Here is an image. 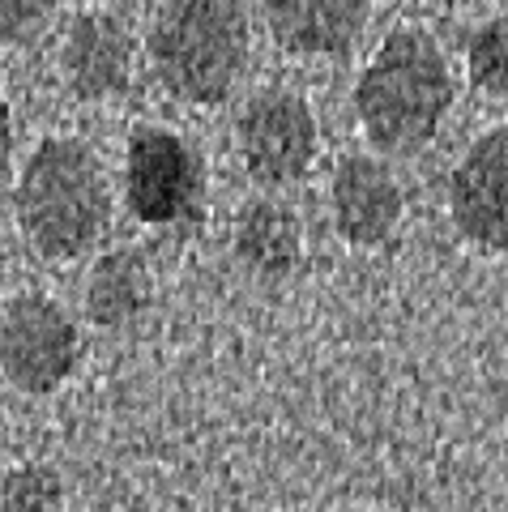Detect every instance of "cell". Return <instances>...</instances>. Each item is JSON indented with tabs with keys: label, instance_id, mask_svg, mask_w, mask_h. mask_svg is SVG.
<instances>
[{
	"label": "cell",
	"instance_id": "1",
	"mask_svg": "<svg viewBox=\"0 0 508 512\" xmlns=\"http://www.w3.org/2000/svg\"><path fill=\"white\" fill-rule=\"evenodd\" d=\"M18 227L43 261H77L111 227V180L103 158L77 137H47L18 180Z\"/></svg>",
	"mask_w": 508,
	"mask_h": 512
},
{
	"label": "cell",
	"instance_id": "2",
	"mask_svg": "<svg viewBox=\"0 0 508 512\" xmlns=\"http://www.w3.org/2000/svg\"><path fill=\"white\" fill-rule=\"evenodd\" d=\"M453 107V73L440 43L423 30H398L380 43L355 82V116L372 150L402 158L440 133Z\"/></svg>",
	"mask_w": 508,
	"mask_h": 512
},
{
	"label": "cell",
	"instance_id": "3",
	"mask_svg": "<svg viewBox=\"0 0 508 512\" xmlns=\"http://www.w3.org/2000/svg\"><path fill=\"white\" fill-rule=\"evenodd\" d=\"M248 60V22L231 0H171L150 30L154 77L171 99L218 107Z\"/></svg>",
	"mask_w": 508,
	"mask_h": 512
},
{
	"label": "cell",
	"instance_id": "4",
	"mask_svg": "<svg viewBox=\"0 0 508 512\" xmlns=\"http://www.w3.org/2000/svg\"><path fill=\"white\" fill-rule=\"evenodd\" d=\"M82 359V333L56 299L26 291L0 312V372L26 397L56 393Z\"/></svg>",
	"mask_w": 508,
	"mask_h": 512
},
{
	"label": "cell",
	"instance_id": "5",
	"mask_svg": "<svg viewBox=\"0 0 508 512\" xmlns=\"http://www.w3.org/2000/svg\"><path fill=\"white\" fill-rule=\"evenodd\" d=\"M124 201L150 227L197 222L205 201L201 154L167 128H133L129 150H124Z\"/></svg>",
	"mask_w": 508,
	"mask_h": 512
},
{
	"label": "cell",
	"instance_id": "6",
	"mask_svg": "<svg viewBox=\"0 0 508 512\" xmlns=\"http://www.w3.org/2000/svg\"><path fill=\"white\" fill-rule=\"evenodd\" d=\"M235 141H240V158L252 180L265 188H287L312 171L321 133H316V116L304 94L269 86L252 94L240 111Z\"/></svg>",
	"mask_w": 508,
	"mask_h": 512
},
{
	"label": "cell",
	"instance_id": "7",
	"mask_svg": "<svg viewBox=\"0 0 508 512\" xmlns=\"http://www.w3.org/2000/svg\"><path fill=\"white\" fill-rule=\"evenodd\" d=\"M453 227L483 252L508 256V128H491L449 175Z\"/></svg>",
	"mask_w": 508,
	"mask_h": 512
},
{
	"label": "cell",
	"instance_id": "8",
	"mask_svg": "<svg viewBox=\"0 0 508 512\" xmlns=\"http://www.w3.org/2000/svg\"><path fill=\"white\" fill-rule=\"evenodd\" d=\"M333 227L351 248H380L402 222V188L393 171L368 154H346L329 184Z\"/></svg>",
	"mask_w": 508,
	"mask_h": 512
},
{
	"label": "cell",
	"instance_id": "9",
	"mask_svg": "<svg viewBox=\"0 0 508 512\" xmlns=\"http://www.w3.org/2000/svg\"><path fill=\"white\" fill-rule=\"evenodd\" d=\"M60 69L73 90V99L82 103H103L129 90L133 77V39L116 13H82L69 35L65 52H60Z\"/></svg>",
	"mask_w": 508,
	"mask_h": 512
},
{
	"label": "cell",
	"instance_id": "10",
	"mask_svg": "<svg viewBox=\"0 0 508 512\" xmlns=\"http://www.w3.org/2000/svg\"><path fill=\"white\" fill-rule=\"evenodd\" d=\"M372 0H265L269 35L304 60H338L359 43Z\"/></svg>",
	"mask_w": 508,
	"mask_h": 512
},
{
	"label": "cell",
	"instance_id": "11",
	"mask_svg": "<svg viewBox=\"0 0 508 512\" xmlns=\"http://www.w3.org/2000/svg\"><path fill=\"white\" fill-rule=\"evenodd\" d=\"M150 269L146 261L133 252V248H120V252H103L99 261L90 265L86 274V320L99 329H124L146 312L150 303Z\"/></svg>",
	"mask_w": 508,
	"mask_h": 512
},
{
	"label": "cell",
	"instance_id": "12",
	"mask_svg": "<svg viewBox=\"0 0 508 512\" xmlns=\"http://www.w3.org/2000/svg\"><path fill=\"white\" fill-rule=\"evenodd\" d=\"M235 256L261 278H287L304 256V227L278 201H252L235 222Z\"/></svg>",
	"mask_w": 508,
	"mask_h": 512
},
{
	"label": "cell",
	"instance_id": "13",
	"mask_svg": "<svg viewBox=\"0 0 508 512\" xmlns=\"http://www.w3.org/2000/svg\"><path fill=\"white\" fill-rule=\"evenodd\" d=\"M0 512H65V478L43 461H26L0 483Z\"/></svg>",
	"mask_w": 508,
	"mask_h": 512
},
{
	"label": "cell",
	"instance_id": "14",
	"mask_svg": "<svg viewBox=\"0 0 508 512\" xmlns=\"http://www.w3.org/2000/svg\"><path fill=\"white\" fill-rule=\"evenodd\" d=\"M466 73L470 86L487 99H508V22L496 18L479 26L466 47Z\"/></svg>",
	"mask_w": 508,
	"mask_h": 512
},
{
	"label": "cell",
	"instance_id": "15",
	"mask_svg": "<svg viewBox=\"0 0 508 512\" xmlns=\"http://www.w3.org/2000/svg\"><path fill=\"white\" fill-rule=\"evenodd\" d=\"M60 0H0V43H26L52 22Z\"/></svg>",
	"mask_w": 508,
	"mask_h": 512
},
{
	"label": "cell",
	"instance_id": "16",
	"mask_svg": "<svg viewBox=\"0 0 508 512\" xmlns=\"http://www.w3.org/2000/svg\"><path fill=\"white\" fill-rule=\"evenodd\" d=\"M13 175V116H9V103L0 99V188L9 184Z\"/></svg>",
	"mask_w": 508,
	"mask_h": 512
},
{
	"label": "cell",
	"instance_id": "17",
	"mask_svg": "<svg viewBox=\"0 0 508 512\" xmlns=\"http://www.w3.org/2000/svg\"><path fill=\"white\" fill-rule=\"evenodd\" d=\"M0 291H5V256H0Z\"/></svg>",
	"mask_w": 508,
	"mask_h": 512
},
{
	"label": "cell",
	"instance_id": "18",
	"mask_svg": "<svg viewBox=\"0 0 508 512\" xmlns=\"http://www.w3.org/2000/svg\"><path fill=\"white\" fill-rule=\"evenodd\" d=\"M432 5H457V0H432Z\"/></svg>",
	"mask_w": 508,
	"mask_h": 512
},
{
	"label": "cell",
	"instance_id": "19",
	"mask_svg": "<svg viewBox=\"0 0 508 512\" xmlns=\"http://www.w3.org/2000/svg\"><path fill=\"white\" fill-rule=\"evenodd\" d=\"M0 436H5V414H0Z\"/></svg>",
	"mask_w": 508,
	"mask_h": 512
}]
</instances>
